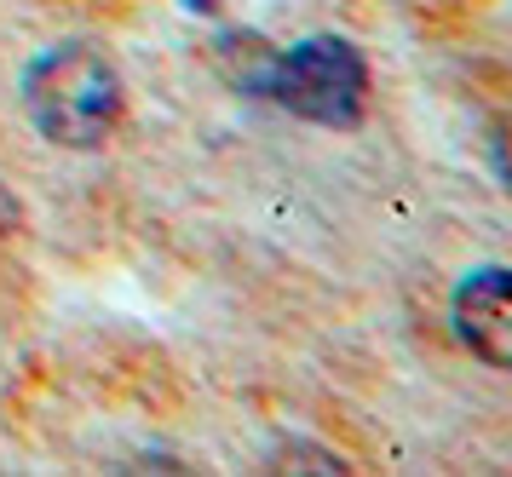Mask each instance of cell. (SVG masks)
<instances>
[{"label": "cell", "instance_id": "4", "mask_svg": "<svg viewBox=\"0 0 512 477\" xmlns=\"http://www.w3.org/2000/svg\"><path fill=\"white\" fill-rule=\"evenodd\" d=\"M495 173H501V184H507V196H512V121L495 133Z\"/></svg>", "mask_w": 512, "mask_h": 477}, {"label": "cell", "instance_id": "5", "mask_svg": "<svg viewBox=\"0 0 512 477\" xmlns=\"http://www.w3.org/2000/svg\"><path fill=\"white\" fill-rule=\"evenodd\" d=\"M190 12H213V6H219V0H185Z\"/></svg>", "mask_w": 512, "mask_h": 477}, {"label": "cell", "instance_id": "3", "mask_svg": "<svg viewBox=\"0 0 512 477\" xmlns=\"http://www.w3.org/2000/svg\"><path fill=\"white\" fill-rule=\"evenodd\" d=\"M449 317L478 363L512 374V271H472L449 299Z\"/></svg>", "mask_w": 512, "mask_h": 477}, {"label": "cell", "instance_id": "2", "mask_svg": "<svg viewBox=\"0 0 512 477\" xmlns=\"http://www.w3.org/2000/svg\"><path fill=\"white\" fill-rule=\"evenodd\" d=\"M254 92L311 127H357L369 110V64L340 35H311L288 52H271Z\"/></svg>", "mask_w": 512, "mask_h": 477}, {"label": "cell", "instance_id": "1", "mask_svg": "<svg viewBox=\"0 0 512 477\" xmlns=\"http://www.w3.org/2000/svg\"><path fill=\"white\" fill-rule=\"evenodd\" d=\"M24 110L47 144L98 150L121 121V75L93 41H58L24 69Z\"/></svg>", "mask_w": 512, "mask_h": 477}]
</instances>
